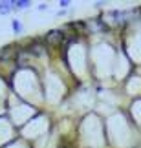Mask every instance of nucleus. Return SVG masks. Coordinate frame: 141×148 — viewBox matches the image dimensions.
<instances>
[{"instance_id": "423d86ee", "label": "nucleus", "mask_w": 141, "mask_h": 148, "mask_svg": "<svg viewBox=\"0 0 141 148\" xmlns=\"http://www.w3.org/2000/svg\"><path fill=\"white\" fill-rule=\"evenodd\" d=\"M94 5H95V8H103V5H105V2H95Z\"/></svg>"}, {"instance_id": "7ed1b4c3", "label": "nucleus", "mask_w": 141, "mask_h": 148, "mask_svg": "<svg viewBox=\"0 0 141 148\" xmlns=\"http://www.w3.org/2000/svg\"><path fill=\"white\" fill-rule=\"evenodd\" d=\"M13 5L19 8V9H26V8L31 5V2H30V0H13Z\"/></svg>"}, {"instance_id": "39448f33", "label": "nucleus", "mask_w": 141, "mask_h": 148, "mask_svg": "<svg viewBox=\"0 0 141 148\" xmlns=\"http://www.w3.org/2000/svg\"><path fill=\"white\" fill-rule=\"evenodd\" d=\"M59 5H61L63 9H66V8L70 5V2H68V0H61V2H59Z\"/></svg>"}, {"instance_id": "f03ea898", "label": "nucleus", "mask_w": 141, "mask_h": 148, "mask_svg": "<svg viewBox=\"0 0 141 148\" xmlns=\"http://www.w3.org/2000/svg\"><path fill=\"white\" fill-rule=\"evenodd\" d=\"M15 5L13 2H0V15H6V13H9L11 9H13Z\"/></svg>"}, {"instance_id": "f257e3e1", "label": "nucleus", "mask_w": 141, "mask_h": 148, "mask_svg": "<svg viewBox=\"0 0 141 148\" xmlns=\"http://www.w3.org/2000/svg\"><path fill=\"white\" fill-rule=\"evenodd\" d=\"M64 40H66V35H64L63 29H52V31H48L46 35H44V42H46V46L57 48V46H63Z\"/></svg>"}, {"instance_id": "20e7f679", "label": "nucleus", "mask_w": 141, "mask_h": 148, "mask_svg": "<svg viewBox=\"0 0 141 148\" xmlns=\"http://www.w3.org/2000/svg\"><path fill=\"white\" fill-rule=\"evenodd\" d=\"M11 27H13L15 33H20V31H22V26H20L19 20H13V22H11Z\"/></svg>"}]
</instances>
